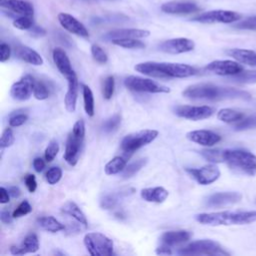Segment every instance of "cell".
I'll list each match as a JSON object with an SVG mask.
<instances>
[{"label":"cell","mask_w":256,"mask_h":256,"mask_svg":"<svg viewBox=\"0 0 256 256\" xmlns=\"http://www.w3.org/2000/svg\"><path fill=\"white\" fill-rule=\"evenodd\" d=\"M135 70L141 74L156 78H186L197 73V70L188 64L154 61L138 63L135 66Z\"/></svg>","instance_id":"7a4b0ae2"},{"label":"cell","mask_w":256,"mask_h":256,"mask_svg":"<svg viewBox=\"0 0 256 256\" xmlns=\"http://www.w3.org/2000/svg\"><path fill=\"white\" fill-rule=\"evenodd\" d=\"M30 34L33 36V37H42L46 34V31L42 28V27H39V26H33L31 29H30Z\"/></svg>","instance_id":"9f6ffc18"},{"label":"cell","mask_w":256,"mask_h":256,"mask_svg":"<svg viewBox=\"0 0 256 256\" xmlns=\"http://www.w3.org/2000/svg\"><path fill=\"white\" fill-rule=\"evenodd\" d=\"M10 199V194L8 192V190L4 187L0 188V203L1 204H6L9 202Z\"/></svg>","instance_id":"6f0895ef"},{"label":"cell","mask_w":256,"mask_h":256,"mask_svg":"<svg viewBox=\"0 0 256 256\" xmlns=\"http://www.w3.org/2000/svg\"><path fill=\"white\" fill-rule=\"evenodd\" d=\"M10 253L13 254V255H23V254H24V252H23L22 248L20 247V245H19V246H17V245H12V246L10 247Z\"/></svg>","instance_id":"94428289"},{"label":"cell","mask_w":256,"mask_h":256,"mask_svg":"<svg viewBox=\"0 0 256 256\" xmlns=\"http://www.w3.org/2000/svg\"><path fill=\"white\" fill-rule=\"evenodd\" d=\"M161 10L167 14L173 15H187L198 12L200 7L192 1H169L161 5Z\"/></svg>","instance_id":"9a60e30c"},{"label":"cell","mask_w":256,"mask_h":256,"mask_svg":"<svg viewBox=\"0 0 256 256\" xmlns=\"http://www.w3.org/2000/svg\"><path fill=\"white\" fill-rule=\"evenodd\" d=\"M126 165H127V161L125 158L121 156H116L106 163L104 167V171L107 175L118 174L124 170Z\"/></svg>","instance_id":"4dcf8cb0"},{"label":"cell","mask_w":256,"mask_h":256,"mask_svg":"<svg viewBox=\"0 0 256 256\" xmlns=\"http://www.w3.org/2000/svg\"><path fill=\"white\" fill-rule=\"evenodd\" d=\"M52 58L53 61L57 67V69L59 70V72L66 78H70L75 74L74 70L72 69L71 66V62L66 54V52L61 49V48H55L52 52Z\"/></svg>","instance_id":"ffe728a7"},{"label":"cell","mask_w":256,"mask_h":256,"mask_svg":"<svg viewBox=\"0 0 256 256\" xmlns=\"http://www.w3.org/2000/svg\"><path fill=\"white\" fill-rule=\"evenodd\" d=\"M114 88H115V80L113 76H107L104 80L103 83V88H102V94L103 97L107 100L111 99L113 94H114Z\"/></svg>","instance_id":"60d3db41"},{"label":"cell","mask_w":256,"mask_h":256,"mask_svg":"<svg viewBox=\"0 0 256 256\" xmlns=\"http://www.w3.org/2000/svg\"><path fill=\"white\" fill-rule=\"evenodd\" d=\"M147 162L146 158L143 159H139L136 160L128 165H126V167L124 168V170L122 171V178L124 179H128L130 177H132L133 175H135L139 170H141V168H143L145 166Z\"/></svg>","instance_id":"8d00e7d4"},{"label":"cell","mask_w":256,"mask_h":256,"mask_svg":"<svg viewBox=\"0 0 256 256\" xmlns=\"http://www.w3.org/2000/svg\"><path fill=\"white\" fill-rule=\"evenodd\" d=\"M46 181L50 184V185H54L57 182H59V180L62 177V170L60 167H51L47 172H46Z\"/></svg>","instance_id":"f6af8a7d"},{"label":"cell","mask_w":256,"mask_h":256,"mask_svg":"<svg viewBox=\"0 0 256 256\" xmlns=\"http://www.w3.org/2000/svg\"><path fill=\"white\" fill-rule=\"evenodd\" d=\"M61 211L64 214L71 216L73 219H75L78 223H80L84 227H87L88 222H87L86 216L75 202H73V201L65 202L61 207Z\"/></svg>","instance_id":"f1b7e54d"},{"label":"cell","mask_w":256,"mask_h":256,"mask_svg":"<svg viewBox=\"0 0 256 256\" xmlns=\"http://www.w3.org/2000/svg\"><path fill=\"white\" fill-rule=\"evenodd\" d=\"M183 96L190 99L201 100H223V99H245L251 98V95L242 90L231 87H221L210 83H198L187 87Z\"/></svg>","instance_id":"6da1fadb"},{"label":"cell","mask_w":256,"mask_h":256,"mask_svg":"<svg viewBox=\"0 0 256 256\" xmlns=\"http://www.w3.org/2000/svg\"><path fill=\"white\" fill-rule=\"evenodd\" d=\"M150 35V31L138 28H123L109 31L104 35V39L112 40L119 38H145Z\"/></svg>","instance_id":"44dd1931"},{"label":"cell","mask_w":256,"mask_h":256,"mask_svg":"<svg viewBox=\"0 0 256 256\" xmlns=\"http://www.w3.org/2000/svg\"><path fill=\"white\" fill-rule=\"evenodd\" d=\"M57 19H58L60 25L68 32L75 34L77 36L83 37V38L89 37V32H88L87 28L79 20H77L74 16H72L68 13L61 12L58 14Z\"/></svg>","instance_id":"e0dca14e"},{"label":"cell","mask_w":256,"mask_h":256,"mask_svg":"<svg viewBox=\"0 0 256 256\" xmlns=\"http://www.w3.org/2000/svg\"><path fill=\"white\" fill-rule=\"evenodd\" d=\"M231 77L237 83H256V70H242Z\"/></svg>","instance_id":"74e56055"},{"label":"cell","mask_w":256,"mask_h":256,"mask_svg":"<svg viewBox=\"0 0 256 256\" xmlns=\"http://www.w3.org/2000/svg\"><path fill=\"white\" fill-rule=\"evenodd\" d=\"M226 53L240 63L247 64L249 66H256V52L252 50L233 48L227 50Z\"/></svg>","instance_id":"83f0119b"},{"label":"cell","mask_w":256,"mask_h":256,"mask_svg":"<svg viewBox=\"0 0 256 256\" xmlns=\"http://www.w3.org/2000/svg\"><path fill=\"white\" fill-rule=\"evenodd\" d=\"M11 55V48L6 43L0 44V61L5 62L10 58Z\"/></svg>","instance_id":"816d5d0a"},{"label":"cell","mask_w":256,"mask_h":256,"mask_svg":"<svg viewBox=\"0 0 256 256\" xmlns=\"http://www.w3.org/2000/svg\"><path fill=\"white\" fill-rule=\"evenodd\" d=\"M15 54L19 59L35 66H40L44 62L37 51L25 45H17L15 47Z\"/></svg>","instance_id":"cb8c5ba5"},{"label":"cell","mask_w":256,"mask_h":256,"mask_svg":"<svg viewBox=\"0 0 256 256\" xmlns=\"http://www.w3.org/2000/svg\"><path fill=\"white\" fill-rule=\"evenodd\" d=\"M83 92V102H84V110L86 114L90 117L94 115V96L93 92L87 85H82Z\"/></svg>","instance_id":"d6a6232c"},{"label":"cell","mask_w":256,"mask_h":256,"mask_svg":"<svg viewBox=\"0 0 256 256\" xmlns=\"http://www.w3.org/2000/svg\"><path fill=\"white\" fill-rule=\"evenodd\" d=\"M79 1H82V2H88V3H91V2H97L99 0H79Z\"/></svg>","instance_id":"6125c7cd"},{"label":"cell","mask_w":256,"mask_h":256,"mask_svg":"<svg viewBox=\"0 0 256 256\" xmlns=\"http://www.w3.org/2000/svg\"><path fill=\"white\" fill-rule=\"evenodd\" d=\"M7 190H8V192H9V194H10V196L12 198H18L20 196V194H21L20 189L18 187H16V186L9 187Z\"/></svg>","instance_id":"91938a15"},{"label":"cell","mask_w":256,"mask_h":256,"mask_svg":"<svg viewBox=\"0 0 256 256\" xmlns=\"http://www.w3.org/2000/svg\"><path fill=\"white\" fill-rule=\"evenodd\" d=\"M186 138L202 146H213L221 140V136L210 130H194L186 134Z\"/></svg>","instance_id":"d6986e66"},{"label":"cell","mask_w":256,"mask_h":256,"mask_svg":"<svg viewBox=\"0 0 256 256\" xmlns=\"http://www.w3.org/2000/svg\"><path fill=\"white\" fill-rule=\"evenodd\" d=\"M186 171L201 185H209L220 177V170L214 164H208L201 168H188Z\"/></svg>","instance_id":"7c38bea8"},{"label":"cell","mask_w":256,"mask_h":256,"mask_svg":"<svg viewBox=\"0 0 256 256\" xmlns=\"http://www.w3.org/2000/svg\"><path fill=\"white\" fill-rule=\"evenodd\" d=\"M241 15L229 10H211L193 17L191 20L199 23H233L240 20Z\"/></svg>","instance_id":"9c48e42d"},{"label":"cell","mask_w":256,"mask_h":256,"mask_svg":"<svg viewBox=\"0 0 256 256\" xmlns=\"http://www.w3.org/2000/svg\"><path fill=\"white\" fill-rule=\"evenodd\" d=\"M121 123V115L120 114H114L110 118H108L104 123H103V130L105 132H112L118 128V126Z\"/></svg>","instance_id":"b9f144b4"},{"label":"cell","mask_w":256,"mask_h":256,"mask_svg":"<svg viewBox=\"0 0 256 256\" xmlns=\"http://www.w3.org/2000/svg\"><path fill=\"white\" fill-rule=\"evenodd\" d=\"M217 118L225 123H233L242 120L244 118V114L230 108H223L218 111Z\"/></svg>","instance_id":"1f68e13d"},{"label":"cell","mask_w":256,"mask_h":256,"mask_svg":"<svg viewBox=\"0 0 256 256\" xmlns=\"http://www.w3.org/2000/svg\"><path fill=\"white\" fill-rule=\"evenodd\" d=\"M223 162L240 173L254 176L256 174V156L242 149L223 150Z\"/></svg>","instance_id":"277c9868"},{"label":"cell","mask_w":256,"mask_h":256,"mask_svg":"<svg viewBox=\"0 0 256 256\" xmlns=\"http://www.w3.org/2000/svg\"><path fill=\"white\" fill-rule=\"evenodd\" d=\"M13 214H11L8 210H2L0 212V219L5 224H11L13 221Z\"/></svg>","instance_id":"db71d44e"},{"label":"cell","mask_w":256,"mask_h":256,"mask_svg":"<svg viewBox=\"0 0 256 256\" xmlns=\"http://www.w3.org/2000/svg\"><path fill=\"white\" fill-rule=\"evenodd\" d=\"M200 154L207 160L212 163L223 162V150L219 149H205L200 151Z\"/></svg>","instance_id":"f35d334b"},{"label":"cell","mask_w":256,"mask_h":256,"mask_svg":"<svg viewBox=\"0 0 256 256\" xmlns=\"http://www.w3.org/2000/svg\"><path fill=\"white\" fill-rule=\"evenodd\" d=\"M158 136V131L154 129H145L126 135L121 141V148L124 152L133 153L141 147L151 143Z\"/></svg>","instance_id":"52a82bcc"},{"label":"cell","mask_w":256,"mask_h":256,"mask_svg":"<svg viewBox=\"0 0 256 256\" xmlns=\"http://www.w3.org/2000/svg\"><path fill=\"white\" fill-rule=\"evenodd\" d=\"M242 195L238 192H217L207 197L206 206L208 207H222L239 202Z\"/></svg>","instance_id":"ac0fdd59"},{"label":"cell","mask_w":256,"mask_h":256,"mask_svg":"<svg viewBox=\"0 0 256 256\" xmlns=\"http://www.w3.org/2000/svg\"><path fill=\"white\" fill-rule=\"evenodd\" d=\"M36 222L40 228L51 233H56L65 229V226L53 216L39 217Z\"/></svg>","instance_id":"f546056e"},{"label":"cell","mask_w":256,"mask_h":256,"mask_svg":"<svg viewBox=\"0 0 256 256\" xmlns=\"http://www.w3.org/2000/svg\"><path fill=\"white\" fill-rule=\"evenodd\" d=\"M234 27L245 30H256V16L249 17L243 21H240Z\"/></svg>","instance_id":"681fc988"},{"label":"cell","mask_w":256,"mask_h":256,"mask_svg":"<svg viewBox=\"0 0 256 256\" xmlns=\"http://www.w3.org/2000/svg\"><path fill=\"white\" fill-rule=\"evenodd\" d=\"M84 136L78 135L71 131L68 135L66 146H65V153H64V160L71 166H75L78 162L81 148L83 144Z\"/></svg>","instance_id":"8fae6325"},{"label":"cell","mask_w":256,"mask_h":256,"mask_svg":"<svg viewBox=\"0 0 256 256\" xmlns=\"http://www.w3.org/2000/svg\"><path fill=\"white\" fill-rule=\"evenodd\" d=\"M14 141H15V137H14L12 129L11 128H6L2 132V135H1V138H0V147H1V149L10 147L14 143Z\"/></svg>","instance_id":"bcb514c9"},{"label":"cell","mask_w":256,"mask_h":256,"mask_svg":"<svg viewBox=\"0 0 256 256\" xmlns=\"http://www.w3.org/2000/svg\"><path fill=\"white\" fill-rule=\"evenodd\" d=\"M33 167L35 169L36 172H41L43 171V169L45 168V162L42 158L40 157H36L34 160H33Z\"/></svg>","instance_id":"11a10c76"},{"label":"cell","mask_w":256,"mask_h":256,"mask_svg":"<svg viewBox=\"0 0 256 256\" xmlns=\"http://www.w3.org/2000/svg\"><path fill=\"white\" fill-rule=\"evenodd\" d=\"M20 247L22 248L24 254L25 253H35L39 250V240L38 237L35 234H29L27 235L22 243L20 244Z\"/></svg>","instance_id":"d590c367"},{"label":"cell","mask_w":256,"mask_h":256,"mask_svg":"<svg viewBox=\"0 0 256 256\" xmlns=\"http://www.w3.org/2000/svg\"><path fill=\"white\" fill-rule=\"evenodd\" d=\"M34 77L27 74L24 75L19 81L12 84L10 89V94L13 99L18 101H25L31 97L32 94V83Z\"/></svg>","instance_id":"2e32d148"},{"label":"cell","mask_w":256,"mask_h":256,"mask_svg":"<svg viewBox=\"0 0 256 256\" xmlns=\"http://www.w3.org/2000/svg\"><path fill=\"white\" fill-rule=\"evenodd\" d=\"M140 195H141V198L146 202L162 203L167 199L169 192L165 188L158 186V187L144 188L141 190Z\"/></svg>","instance_id":"484cf974"},{"label":"cell","mask_w":256,"mask_h":256,"mask_svg":"<svg viewBox=\"0 0 256 256\" xmlns=\"http://www.w3.org/2000/svg\"><path fill=\"white\" fill-rule=\"evenodd\" d=\"M112 44L120 46L122 48L127 49H142L145 47L144 42L138 40L137 38H119V39H112Z\"/></svg>","instance_id":"836d02e7"},{"label":"cell","mask_w":256,"mask_h":256,"mask_svg":"<svg viewBox=\"0 0 256 256\" xmlns=\"http://www.w3.org/2000/svg\"><path fill=\"white\" fill-rule=\"evenodd\" d=\"M59 152V144L57 143V141L52 140L49 142L48 146L45 149V153H44V157L45 160L47 162H51L54 160V158L56 157V155Z\"/></svg>","instance_id":"7dc6e473"},{"label":"cell","mask_w":256,"mask_h":256,"mask_svg":"<svg viewBox=\"0 0 256 256\" xmlns=\"http://www.w3.org/2000/svg\"><path fill=\"white\" fill-rule=\"evenodd\" d=\"M27 119H28V116L26 114H23V113L16 114L9 118V125L11 127H19L23 125L27 121Z\"/></svg>","instance_id":"f907efd6"},{"label":"cell","mask_w":256,"mask_h":256,"mask_svg":"<svg viewBox=\"0 0 256 256\" xmlns=\"http://www.w3.org/2000/svg\"><path fill=\"white\" fill-rule=\"evenodd\" d=\"M134 191L135 190L133 188H121L118 191H115L113 193L105 195L102 198L100 205L103 209H112L119 203V201L123 197H126V196L132 194Z\"/></svg>","instance_id":"4316f807"},{"label":"cell","mask_w":256,"mask_h":256,"mask_svg":"<svg viewBox=\"0 0 256 256\" xmlns=\"http://www.w3.org/2000/svg\"><path fill=\"white\" fill-rule=\"evenodd\" d=\"M68 81V90L65 94L64 104L68 112H74L76 109V102L78 96V80L77 76L74 75L67 79Z\"/></svg>","instance_id":"d4e9b609"},{"label":"cell","mask_w":256,"mask_h":256,"mask_svg":"<svg viewBox=\"0 0 256 256\" xmlns=\"http://www.w3.org/2000/svg\"><path fill=\"white\" fill-rule=\"evenodd\" d=\"M194 47L195 43L193 40L183 37L165 40L158 46L159 50L168 54H181L190 52L194 49Z\"/></svg>","instance_id":"4fadbf2b"},{"label":"cell","mask_w":256,"mask_h":256,"mask_svg":"<svg viewBox=\"0 0 256 256\" xmlns=\"http://www.w3.org/2000/svg\"><path fill=\"white\" fill-rule=\"evenodd\" d=\"M32 94L38 100H45L49 97L50 91L44 82L34 79L32 83Z\"/></svg>","instance_id":"e575fe53"},{"label":"cell","mask_w":256,"mask_h":256,"mask_svg":"<svg viewBox=\"0 0 256 256\" xmlns=\"http://www.w3.org/2000/svg\"><path fill=\"white\" fill-rule=\"evenodd\" d=\"M174 113L178 117L198 121L209 118L214 113V109L210 106H191V105H178L174 108Z\"/></svg>","instance_id":"30bf717a"},{"label":"cell","mask_w":256,"mask_h":256,"mask_svg":"<svg viewBox=\"0 0 256 256\" xmlns=\"http://www.w3.org/2000/svg\"><path fill=\"white\" fill-rule=\"evenodd\" d=\"M24 181H25V185H26L28 191L33 193L37 188V182H36L35 176L33 174H28L27 176H25Z\"/></svg>","instance_id":"f5cc1de1"},{"label":"cell","mask_w":256,"mask_h":256,"mask_svg":"<svg viewBox=\"0 0 256 256\" xmlns=\"http://www.w3.org/2000/svg\"><path fill=\"white\" fill-rule=\"evenodd\" d=\"M0 5L2 7L7 8L15 14H19L20 16H33L34 15V7L33 5L24 0H0Z\"/></svg>","instance_id":"7402d4cb"},{"label":"cell","mask_w":256,"mask_h":256,"mask_svg":"<svg viewBox=\"0 0 256 256\" xmlns=\"http://www.w3.org/2000/svg\"><path fill=\"white\" fill-rule=\"evenodd\" d=\"M124 85L131 91L148 92V93H169V87L155 82L150 79L139 76H128L124 80Z\"/></svg>","instance_id":"ba28073f"},{"label":"cell","mask_w":256,"mask_h":256,"mask_svg":"<svg viewBox=\"0 0 256 256\" xmlns=\"http://www.w3.org/2000/svg\"><path fill=\"white\" fill-rule=\"evenodd\" d=\"M13 26L19 30H30L33 27V16H20L13 21Z\"/></svg>","instance_id":"ab89813d"},{"label":"cell","mask_w":256,"mask_h":256,"mask_svg":"<svg viewBox=\"0 0 256 256\" xmlns=\"http://www.w3.org/2000/svg\"><path fill=\"white\" fill-rule=\"evenodd\" d=\"M83 241L88 253L92 256H110L113 254V241L102 233H87Z\"/></svg>","instance_id":"5b68a950"},{"label":"cell","mask_w":256,"mask_h":256,"mask_svg":"<svg viewBox=\"0 0 256 256\" xmlns=\"http://www.w3.org/2000/svg\"><path fill=\"white\" fill-rule=\"evenodd\" d=\"M255 127H256V115H253L238 121L235 125V130L242 131V130H247Z\"/></svg>","instance_id":"ee69618b"},{"label":"cell","mask_w":256,"mask_h":256,"mask_svg":"<svg viewBox=\"0 0 256 256\" xmlns=\"http://www.w3.org/2000/svg\"><path fill=\"white\" fill-rule=\"evenodd\" d=\"M91 54L93 59L100 64H105L108 60V56L105 51L97 44H93L91 46Z\"/></svg>","instance_id":"7bdbcfd3"},{"label":"cell","mask_w":256,"mask_h":256,"mask_svg":"<svg viewBox=\"0 0 256 256\" xmlns=\"http://www.w3.org/2000/svg\"><path fill=\"white\" fill-rule=\"evenodd\" d=\"M31 211H32V207H31L30 203L28 201L24 200L18 205V207L13 211L12 214H13L14 218H19V217L29 214Z\"/></svg>","instance_id":"c3c4849f"},{"label":"cell","mask_w":256,"mask_h":256,"mask_svg":"<svg viewBox=\"0 0 256 256\" xmlns=\"http://www.w3.org/2000/svg\"><path fill=\"white\" fill-rule=\"evenodd\" d=\"M178 254L181 255H229V253L216 241L210 239L196 240L182 247Z\"/></svg>","instance_id":"8992f818"},{"label":"cell","mask_w":256,"mask_h":256,"mask_svg":"<svg viewBox=\"0 0 256 256\" xmlns=\"http://www.w3.org/2000/svg\"><path fill=\"white\" fill-rule=\"evenodd\" d=\"M156 253L160 254V255H168V254H171L172 251H171V248L169 246H166V245L162 244V246H160L156 249Z\"/></svg>","instance_id":"680465c9"},{"label":"cell","mask_w":256,"mask_h":256,"mask_svg":"<svg viewBox=\"0 0 256 256\" xmlns=\"http://www.w3.org/2000/svg\"><path fill=\"white\" fill-rule=\"evenodd\" d=\"M205 69L214 74L221 76H233L240 73L243 67L235 61L231 60H215L210 62Z\"/></svg>","instance_id":"5bb4252c"},{"label":"cell","mask_w":256,"mask_h":256,"mask_svg":"<svg viewBox=\"0 0 256 256\" xmlns=\"http://www.w3.org/2000/svg\"><path fill=\"white\" fill-rule=\"evenodd\" d=\"M191 236L192 234L187 230L167 231L161 235L160 241L163 245L172 247L187 242L191 238Z\"/></svg>","instance_id":"603a6c76"},{"label":"cell","mask_w":256,"mask_h":256,"mask_svg":"<svg viewBox=\"0 0 256 256\" xmlns=\"http://www.w3.org/2000/svg\"><path fill=\"white\" fill-rule=\"evenodd\" d=\"M195 219L204 225H242L256 221V211H220L200 213Z\"/></svg>","instance_id":"3957f363"}]
</instances>
